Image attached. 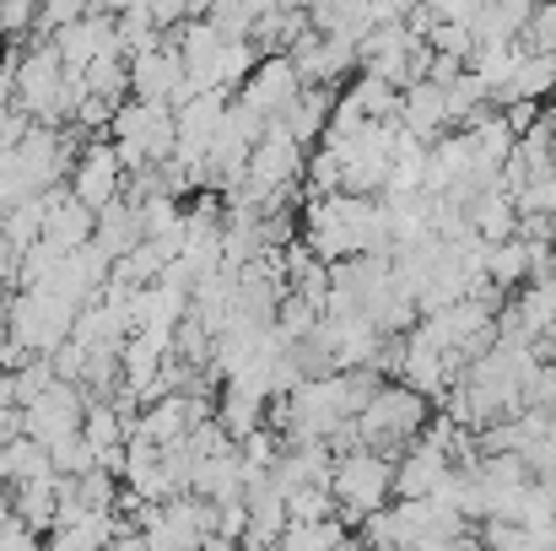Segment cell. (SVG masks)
I'll return each instance as SVG.
<instances>
[{"label": "cell", "mask_w": 556, "mask_h": 551, "mask_svg": "<svg viewBox=\"0 0 556 551\" xmlns=\"http://www.w3.org/2000/svg\"><path fill=\"white\" fill-rule=\"evenodd\" d=\"M81 98V82L65 76V60L49 38H33L27 49H16V109L38 125H65L71 109Z\"/></svg>", "instance_id": "obj_1"}, {"label": "cell", "mask_w": 556, "mask_h": 551, "mask_svg": "<svg viewBox=\"0 0 556 551\" xmlns=\"http://www.w3.org/2000/svg\"><path fill=\"white\" fill-rule=\"evenodd\" d=\"M5 341H16L33 358H54L71 341V325L81 314V303L49 292V287H22L16 298H5Z\"/></svg>", "instance_id": "obj_2"}, {"label": "cell", "mask_w": 556, "mask_h": 551, "mask_svg": "<svg viewBox=\"0 0 556 551\" xmlns=\"http://www.w3.org/2000/svg\"><path fill=\"white\" fill-rule=\"evenodd\" d=\"M330 498L341 509V525H363L383 503H394V454H378V449L336 454V465H330Z\"/></svg>", "instance_id": "obj_3"}, {"label": "cell", "mask_w": 556, "mask_h": 551, "mask_svg": "<svg viewBox=\"0 0 556 551\" xmlns=\"http://www.w3.org/2000/svg\"><path fill=\"white\" fill-rule=\"evenodd\" d=\"M352 422H357L363 449L389 454V449L410 443V438L427 427V395H416V389H410V384H400V378H383V384H378V395H372Z\"/></svg>", "instance_id": "obj_4"}, {"label": "cell", "mask_w": 556, "mask_h": 551, "mask_svg": "<svg viewBox=\"0 0 556 551\" xmlns=\"http://www.w3.org/2000/svg\"><path fill=\"white\" fill-rule=\"evenodd\" d=\"M109 141H114L125 174H130V168L168 163V158H174V109H168V103H141V98H130V103L114 109Z\"/></svg>", "instance_id": "obj_5"}, {"label": "cell", "mask_w": 556, "mask_h": 551, "mask_svg": "<svg viewBox=\"0 0 556 551\" xmlns=\"http://www.w3.org/2000/svg\"><path fill=\"white\" fill-rule=\"evenodd\" d=\"M303 168H308V147L287 130V125H265V136L249 147V168H243V184L265 189V195H292L303 184Z\"/></svg>", "instance_id": "obj_6"}, {"label": "cell", "mask_w": 556, "mask_h": 551, "mask_svg": "<svg viewBox=\"0 0 556 551\" xmlns=\"http://www.w3.org/2000/svg\"><path fill=\"white\" fill-rule=\"evenodd\" d=\"M81 411H87V395L76 389V384H60V378H49L27 405H22V438H33V443H60V438H71V433H81Z\"/></svg>", "instance_id": "obj_7"}, {"label": "cell", "mask_w": 556, "mask_h": 551, "mask_svg": "<svg viewBox=\"0 0 556 551\" xmlns=\"http://www.w3.org/2000/svg\"><path fill=\"white\" fill-rule=\"evenodd\" d=\"M65 184H71V195H76L81 205H92V211H103L109 200H119V189H125V163H119L114 141H109V136L87 141V147L71 158Z\"/></svg>", "instance_id": "obj_8"}, {"label": "cell", "mask_w": 556, "mask_h": 551, "mask_svg": "<svg viewBox=\"0 0 556 551\" xmlns=\"http://www.w3.org/2000/svg\"><path fill=\"white\" fill-rule=\"evenodd\" d=\"M130 98H141V103H168V109H179V103L194 98L185 82V60H179V49H174L168 38H163L157 49H147V54L130 60Z\"/></svg>", "instance_id": "obj_9"}, {"label": "cell", "mask_w": 556, "mask_h": 551, "mask_svg": "<svg viewBox=\"0 0 556 551\" xmlns=\"http://www.w3.org/2000/svg\"><path fill=\"white\" fill-rule=\"evenodd\" d=\"M298 92H303V76L292 71V60H287V54H260V65L249 71V82H243L232 98H243L249 109H260V114L276 125V120L292 109Z\"/></svg>", "instance_id": "obj_10"}, {"label": "cell", "mask_w": 556, "mask_h": 551, "mask_svg": "<svg viewBox=\"0 0 556 551\" xmlns=\"http://www.w3.org/2000/svg\"><path fill=\"white\" fill-rule=\"evenodd\" d=\"M49 43L60 49L65 76H81V71H87L98 54L119 49V43H114V16H98V11L76 16V22H71V27H60V33H49Z\"/></svg>", "instance_id": "obj_11"}, {"label": "cell", "mask_w": 556, "mask_h": 551, "mask_svg": "<svg viewBox=\"0 0 556 551\" xmlns=\"http://www.w3.org/2000/svg\"><path fill=\"white\" fill-rule=\"evenodd\" d=\"M394 125L405 130V136H416V141H438L443 130H448V98H443V87L438 82H410V87H400V114H394Z\"/></svg>", "instance_id": "obj_12"}, {"label": "cell", "mask_w": 556, "mask_h": 551, "mask_svg": "<svg viewBox=\"0 0 556 551\" xmlns=\"http://www.w3.org/2000/svg\"><path fill=\"white\" fill-rule=\"evenodd\" d=\"M448 449H438L432 438H410V449L394 460V498H427L443 476H448Z\"/></svg>", "instance_id": "obj_13"}, {"label": "cell", "mask_w": 556, "mask_h": 551, "mask_svg": "<svg viewBox=\"0 0 556 551\" xmlns=\"http://www.w3.org/2000/svg\"><path fill=\"white\" fill-rule=\"evenodd\" d=\"M92 222H98V211L81 205L71 189H49L43 195V243L81 249V243H92Z\"/></svg>", "instance_id": "obj_14"}, {"label": "cell", "mask_w": 556, "mask_h": 551, "mask_svg": "<svg viewBox=\"0 0 556 551\" xmlns=\"http://www.w3.org/2000/svg\"><path fill=\"white\" fill-rule=\"evenodd\" d=\"M141 243V211L119 195V200H109L103 211H98V222H92V249L114 265L119 254H130Z\"/></svg>", "instance_id": "obj_15"}, {"label": "cell", "mask_w": 556, "mask_h": 551, "mask_svg": "<svg viewBox=\"0 0 556 551\" xmlns=\"http://www.w3.org/2000/svg\"><path fill=\"white\" fill-rule=\"evenodd\" d=\"M546 98H556V54L519 43L514 82H508V92H503L497 103H546Z\"/></svg>", "instance_id": "obj_16"}, {"label": "cell", "mask_w": 556, "mask_h": 551, "mask_svg": "<svg viewBox=\"0 0 556 551\" xmlns=\"http://www.w3.org/2000/svg\"><path fill=\"white\" fill-rule=\"evenodd\" d=\"M265 405H270L265 395H254V389H243V384H232V378H227V384H222V400H216V416H211V422H216V427H222L232 443H243L254 427H265Z\"/></svg>", "instance_id": "obj_17"}, {"label": "cell", "mask_w": 556, "mask_h": 551, "mask_svg": "<svg viewBox=\"0 0 556 551\" xmlns=\"http://www.w3.org/2000/svg\"><path fill=\"white\" fill-rule=\"evenodd\" d=\"M189 492L205 498V503H232V498H243V460H238V449L200 460L194 476H189Z\"/></svg>", "instance_id": "obj_18"}, {"label": "cell", "mask_w": 556, "mask_h": 551, "mask_svg": "<svg viewBox=\"0 0 556 551\" xmlns=\"http://www.w3.org/2000/svg\"><path fill=\"white\" fill-rule=\"evenodd\" d=\"M11 514H16L27 530L49 536L54 519H60V476H43V481H22V487H11Z\"/></svg>", "instance_id": "obj_19"}, {"label": "cell", "mask_w": 556, "mask_h": 551, "mask_svg": "<svg viewBox=\"0 0 556 551\" xmlns=\"http://www.w3.org/2000/svg\"><path fill=\"white\" fill-rule=\"evenodd\" d=\"M330 109H336V87H303L276 125H287V130L308 147V141H319V136L330 130Z\"/></svg>", "instance_id": "obj_20"}, {"label": "cell", "mask_w": 556, "mask_h": 551, "mask_svg": "<svg viewBox=\"0 0 556 551\" xmlns=\"http://www.w3.org/2000/svg\"><path fill=\"white\" fill-rule=\"evenodd\" d=\"M486 281L497 292H514L530 281V238H503L486 249Z\"/></svg>", "instance_id": "obj_21"}, {"label": "cell", "mask_w": 556, "mask_h": 551, "mask_svg": "<svg viewBox=\"0 0 556 551\" xmlns=\"http://www.w3.org/2000/svg\"><path fill=\"white\" fill-rule=\"evenodd\" d=\"M254 65H260V43H254V38H232V43H222V49H216V65H211V87L232 98V92H238V87L249 82V71H254Z\"/></svg>", "instance_id": "obj_22"}, {"label": "cell", "mask_w": 556, "mask_h": 551, "mask_svg": "<svg viewBox=\"0 0 556 551\" xmlns=\"http://www.w3.org/2000/svg\"><path fill=\"white\" fill-rule=\"evenodd\" d=\"M76 82H81L87 98H109V103H119V98L130 92V60H125L119 49H109V54H98Z\"/></svg>", "instance_id": "obj_23"}, {"label": "cell", "mask_w": 556, "mask_h": 551, "mask_svg": "<svg viewBox=\"0 0 556 551\" xmlns=\"http://www.w3.org/2000/svg\"><path fill=\"white\" fill-rule=\"evenodd\" d=\"M368 125H389L394 114H400V87H389V82H372V76H357L346 92H341Z\"/></svg>", "instance_id": "obj_24"}, {"label": "cell", "mask_w": 556, "mask_h": 551, "mask_svg": "<svg viewBox=\"0 0 556 551\" xmlns=\"http://www.w3.org/2000/svg\"><path fill=\"white\" fill-rule=\"evenodd\" d=\"M163 38H168V33H163L141 5H130V11H119V16H114V43H119V54H125V60H136V54L157 49Z\"/></svg>", "instance_id": "obj_25"}, {"label": "cell", "mask_w": 556, "mask_h": 551, "mask_svg": "<svg viewBox=\"0 0 556 551\" xmlns=\"http://www.w3.org/2000/svg\"><path fill=\"white\" fill-rule=\"evenodd\" d=\"M319 320H325V309L319 303H308V298H298V292H281V303H276V336L292 347V341H308L314 330H319Z\"/></svg>", "instance_id": "obj_26"}, {"label": "cell", "mask_w": 556, "mask_h": 551, "mask_svg": "<svg viewBox=\"0 0 556 551\" xmlns=\"http://www.w3.org/2000/svg\"><path fill=\"white\" fill-rule=\"evenodd\" d=\"M481 551H552V530H525L514 519H481Z\"/></svg>", "instance_id": "obj_27"}, {"label": "cell", "mask_w": 556, "mask_h": 551, "mask_svg": "<svg viewBox=\"0 0 556 551\" xmlns=\"http://www.w3.org/2000/svg\"><path fill=\"white\" fill-rule=\"evenodd\" d=\"M49 471H54V476H65V481H76V476L98 471V454H92V443H87L81 433H71V438L49 443Z\"/></svg>", "instance_id": "obj_28"}, {"label": "cell", "mask_w": 556, "mask_h": 551, "mask_svg": "<svg viewBox=\"0 0 556 551\" xmlns=\"http://www.w3.org/2000/svg\"><path fill=\"white\" fill-rule=\"evenodd\" d=\"M427 49H432V54L470 60V49H476V27H470V22H454V16H432V27H427Z\"/></svg>", "instance_id": "obj_29"}, {"label": "cell", "mask_w": 556, "mask_h": 551, "mask_svg": "<svg viewBox=\"0 0 556 551\" xmlns=\"http://www.w3.org/2000/svg\"><path fill=\"white\" fill-rule=\"evenodd\" d=\"M514 211L519 216H541V222H556V174H535L514 189Z\"/></svg>", "instance_id": "obj_30"}, {"label": "cell", "mask_w": 556, "mask_h": 551, "mask_svg": "<svg viewBox=\"0 0 556 551\" xmlns=\"http://www.w3.org/2000/svg\"><path fill=\"white\" fill-rule=\"evenodd\" d=\"M319 519H336L330 487H298V492H287V525H319Z\"/></svg>", "instance_id": "obj_31"}, {"label": "cell", "mask_w": 556, "mask_h": 551, "mask_svg": "<svg viewBox=\"0 0 556 551\" xmlns=\"http://www.w3.org/2000/svg\"><path fill=\"white\" fill-rule=\"evenodd\" d=\"M205 22L216 27V38H222V43H232V38H249V33H254V11H249L243 0H216V5L205 11Z\"/></svg>", "instance_id": "obj_32"}, {"label": "cell", "mask_w": 556, "mask_h": 551, "mask_svg": "<svg viewBox=\"0 0 556 551\" xmlns=\"http://www.w3.org/2000/svg\"><path fill=\"white\" fill-rule=\"evenodd\" d=\"M76 16H87V0H38V33L49 38V33H60V27H71Z\"/></svg>", "instance_id": "obj_33"}, {"label": "cell", "mask_w": 556, "mask_h": 551, "mask_svg": "<svg viewBox=\"0 0 556 551\" xmlns=\"http://www.w3.org/2000/svg\"><path fill=\"white\" fill-rule=\"evenodd\" d=\"M519 43H525V49H546V54H556V5H535V16H530V27H525Z\"/></svg>", "instance_id": "obj_34"}, {"label": "cell", "mask_w": 556, "mask_h": 551, "mask_svg": "<svg viewBox=\"0 0 556 551\" xmlns=\"http://www.w3.org/2000/svg\"><path fill=\"white\" fill-rule=\"evenodd\" d=\"M38 22V0H0V38H16Z\"/></svg>", "instance_id": "obj_35"}, {"label": "cell", "mask_w": 556, "mask_h": 551, "mask_svg": "<svg viewBox=\"0 0 556 551\" xmlns=\"http://www.w3.org/2000/svg\"><path fill=\"white\" fill-rule=\"evenodd\" d=\"M497 114H503V125L514 130V141H519L525 130H535V125H541V103H503Z\"/></svg>", "instance_id": "obj_36"}, {"label": "cell", "mask_w": 556, "mask_h": 551, "mask_svg": "<svg viewBox=\"0 0 556 551\" xmlns=\"http://www.w3.org/2000/svg\"><path fill=\"white\" fill-rule=\"evenodd\" d=\"M0 551H38V530H27L16 514L0 525Z\"/></svg>", "instance_id": "obj_37"}, {"label": "cell", "mask_w": 556, "mask_h": 551, "mask_svg": "<svg viewBox=\"0 0 556 551\" xmlns=\"http://www.w3.org/2000/svg\"><path fill=\"white\" fill-rule=\"evenodd\" d=\"M136 0H87V11H98V16H119V11H130Z\"/></svg>", "instance_id": "obj_38"}, {"label": "cell", "mask_w": 556, "mask_h": 551, "mask_svg": "<svg viewBox=\"0 0 556 551\" xmlns=\"http://www.w3.org/2000/svg\"><path fill=\"white\" fill-rule=\"evenodd\" d=\"M200 551H243V541H238V536H205Z\"/></svg>", "instance_id": "obj_39"}, {"label": "cell", "mask_w": 556, "mask_h": 551, "mask_svg": "<svg viewBox=\"0 0 556 551\" xmlns=\"http://www.w3.org/2000/svg\"><path fill=\"white\" fill-rule=\"evenodd\" d=\"M211 5H216V0H185V11H189V16H205Z\"/></svg>", "instance_id": "obj_40"}, {"label": "cell", "mask_w": 556, "mask_h": 551, "mask_svg": "<svg viewBox=\"0 0 556 551\" xmlns=\"http://www.w3.org/2000/svg\"><path fill=\"white\" fill-rule=\"evenodd\" d=\"M5 519H11V492L0 487V525H5Z\"/></svg>", "instance_id": "obj_41"}]
</instances>
